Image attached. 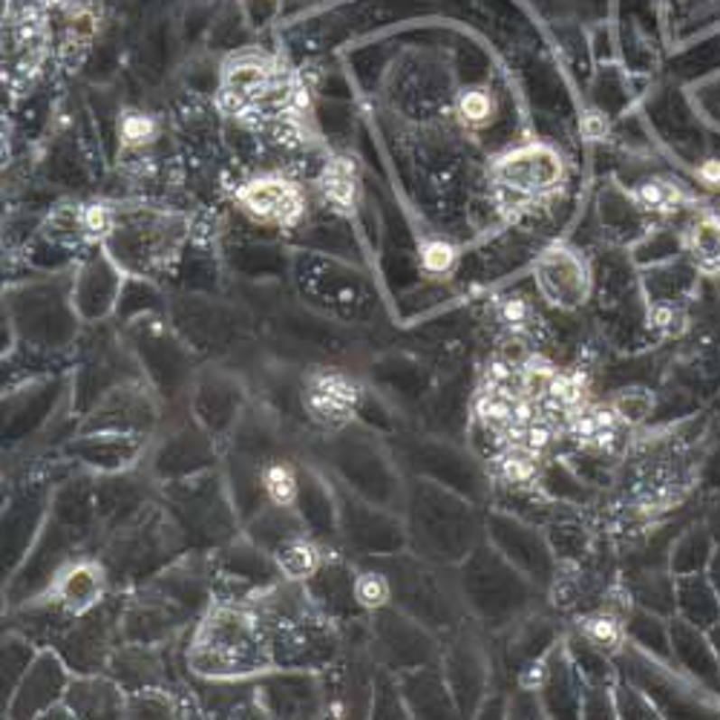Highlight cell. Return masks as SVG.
Returning <instances> with one entry per match:
<instances>
[{"label":"cell","instance_id":"20","mask_svg":"<svg viewBox=\"0 0 720 720\" xmlns=\"http://www.w3.org/2000/svg\"><path fill=\"white\" fill-rule=\"evenodd\" d=\"M542 680H545V666H530V669H528V674L522 678V683H525V686H533V683L539 686Z\"/></svg>","mask_w":720,"mask_h":720},{"label":"cell","instance_id":"13","mask_svg":"<svg viewBox=\"0 0 720 720\" xmlns=\"http://www.w3.org/2000/svg\"><path fill=\"white\" fill-rule=\"evenodd\" d=\"M582 631H585L588 640H594L596 646H605V649H617L620 640H622V628L614 617L608 614H596V617H588L582 622Z\"/></svg>","mask_w":720,"mask_h":720},{"label":"cell","instance_id":"9","mask_svg":"<svg viewBox=\"0 0 720 720\" xmlns=\"http://www.w3.org/2000/svg\"><path fill=\"white\" fill-rule=\"evenodd\" d=\"M637 199L649 210H660V213H669V210H678L680 202H683V191L678 185H671V182H660V179H651V182H642L640 191H637Z\"/></svg>","mask_w":720,"mask_h":720},{"label":"cell","instance_id":"18","mask_svg":"<svg viewBox=\"0 0 720 720\" xmlns=\"http://www.w3.org/2000/svg\"><path fill=\"white\" fill-rule=\"evenodd\" d=\"M605 130H608V125L600 113H588L585 118H582V133H585L588 139H603Z\"/></svg>","mask_w":720,"mask_h":720},{"label":"cell","instance_id":"1","mask_svg":"<svg viewBox=\"0 0 720 720\" xmlns=\"http://www.w3.org/2000/svg\"><path fill=\"white\" fill-rule=\"evenodd\" d=\"M496 182L516 202L550 196L562 185V156L547 145H525L496 162Z\"/></svg>","mask_w":720,"mask_h":720},{"label":"cell","instance_id":"8","mask_svg":"<svg viewBox=\"0 0 720 720\" xmlns=\"http://www.w3.org/2000/svg\"><path fill=\"white\" fill-rule=\"evenodd\" d=\"M263 487H266V496L277 504V508H291L297 499V479H295V472H291V467L285 464L266 467Z\"/></svg>","mask_w":720,"mask_h":720},{"label":"cell","instance_id":"10","mask_svg":"<svg viewBox=\"0 0 720 720\" xmlns=\"http://www.w3.org/2000/svg\"><path fill=\"white\" fill-rule=\"evenodd\" d=\"M499 470L501 476L510 484H528L536 476V458L530 447H516L508 455L499 458Z\"/></svg>","mask_w":720,"mask_h":720},{"label":"cell","instance_id":"15","mask_svg":"<svg viewBox=\"0 0 720 720\" xmlns=\"http://www.w3.org/2000/svg\"><path fill=\"white\" fill-rule=\"evenodd\" d=\"M614 412H617V416H622V418H628V421H642V418H646V412H649V395L628 392Z\"/></svg>","mask_w":720,"mask_h":720},{"label":"cell","instance_id":"7","mask_svg":"<svg viewBox=\"0 0 720 720\" xmlns=\"http://www.w3.org/2000/svg\"><path fill=\"white\" fill-rule=\"evenodd\" d=\"M317 547L309 545V542H288L285 547H280V554H277V565H280V571L291 579H303V576H309L314 568H317Z\"/></svg>","mask_w":720,"mask_h":720},{"label":"cell","instance_id":"17","mask_svg":"<svg viewBox=\"0 0 720 720\" xmlns=\"http://www.w3.org/2000/svg\"><path fill=\"white\" fill-rule=\"evenodd\" d=\"M550 438H554V435H550V430H547L545 424H533L530 421V426L525 430V447H530L533 453H539V450L547 447Z\"/></svg>","mask_w":720,"mask_h":720},{"label":"cell","instance_id":"16","mask_svg":"<svg viewBox=\"0 0 720 720\" xmlns=\"http://www.w3.org/2000/svg\"><path fill=\"white\" fill-rule=\"evenodd\" d=\"M501 317H504V323H510V326H525L528 323V317H530V305L525 297H504L501 300Z\"/></svg>","mask_w":720,"mask_h":720},{"label":"cell","instance_id":"5","mask_svg":"<svg viewBox=\"0 0 720 720\" xmlns=\"http://www.w3.org/2000/svg\"><path fill=\"white\" fill-rule=\"evenodd\" d=\"M455 113H458V118H462L467 127L482 130V127L493 125V121H496L499 101L493 96V89H487V87H470V89H464L462 96H458Z\"/></svg>","mask_w":720,"mask_h":720},{"label":"cell","instance_id":"12","mask_svg":"<svg viewBox=\"0 0 720 720\" xmlns=\"http://www.w3.org/2000/svg\"><path fill=\"white\" fill-rule=\"evenodd\" d=\"M458 259V251L444 239H430L421 248V268L426 274H447Z\"/></svg>","mask_w":720,"mask_h":720},{"label":"cell","instance_id":"11","mask_svg":"<svg viewBox=\"0 0 720 720\" xmlns=\"http://www.w3.org/2000/svg\"><path fill=\"white\" fill-rule=\"evenodd\" d=\"M156 136V121L145 113H127L121 118V145L125 147H145Z\"/></svg>","mask_w":720,"mask_h":720},{"label":"cell","instance_id":"4","mask_svg":"<svg viewBox=\"0 0 720 720\" xmlns=\"http://www.w3.org/2000/svg\"><path fill=\"white\" fill-rule=\"evenodd\" d=\"M688 251L703 271H720V217L706 213L688 234Z\"/></svg>","mask_w":720,"mask_h":720},{"label":"cell","instance_id":"2","mask_svg":"<svg viewBox=\"0 0 720 720\" xmlns=\"http://www.w3.org/2000/svg\"><path fill=\"white\" fill-rule=\"evenodd\" d=\"M237 202L248 217L266 225H291L303 213L300 188L280 176H259L245 182L237 191Z\"/></svg>","mask_w":720,"mask_h":720},{"label":"cell","instance_id":"3","mask_svg":"<svg viewBox=\"0 0 720 720\" xmlns=\"http://www.w3.org/2000/svg\"><path fill=\"white\" fill-rule=\"evenodd\" d=\"M101 596V571L96 565H72V568L58 582V600L70 611H84Z\"/></svg>","mask_w":720,"mask_h":720},{"label":"cell","instance_id":"14","mask_svg":"<svg viewBox=\"0 0 720 720\" xmlns=\"http://www.w3.org/2000/svg\"><path fill=\"white\" fill-rule=\"evenodd\" d=\"M355 596L363 608H380L389 600V585L384 576L378 574H363L355 582Z\"/></svg>","mask_w":720,"mask_h":720},{"label":"cell","instance_id":"6","mask_svg":"<svg viewBox=\"0 0 720 720\" xmlns=\"http://www.w3.org/2000/svg\"><path fill=\"white\" fill-rule=\"evenodd\" d=\"M326 199L337 208H351L355 202V164L346 159H334L326 164L323 179H320Z\"/></svg>","mask_w":720,"mask_h":720},{"label":"cell","instance_id":"19","mask_svg":"<svg viewBox=\"0 0 720 720\" xmlns=\"http://www.w3.org/2000/svg\"><path fill=\"white\" fill-rule=\"evenodd\" d=\"M697 176L706 182V185H720V162L717 159H709L697 167Z\"/></svg>","mask_w":720,"mask_h":720}]
</instances>
